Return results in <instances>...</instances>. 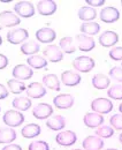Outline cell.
Here are the masks:
<instances>
[{"label":"cell","instance_id":"32","mask_svg":"<svg viewBox=\"0 0 122 150\" xmlns=\"http://www.w3.org/2000/svg\"><path fill=\"white\" fill-rule=\"evenodd\" d=\"M60 47L62 49V51L65 53H74L76 51L75 44H74V39L71 37H63L60 40Z\"/></svg>","mask_w":122,"mask_h":150},{"label":"cell","instance_id":"20","mask_svg":"<svg viewBox=\"0 0 122 150\" xmlns=\"http://www.w3.org/2000/svg\"><path fill=\"white\" fill-rule=\"evenodd\" d=\"M61 81L67 87H74L81 82V76L74 71H66L61 74Z\"/></svg>","mask_w":122,"mask_h":150},{"label":"cell","instance_id":"46","mask_svg":"<svg viewBox=\"0 0 122 150\" xmlns=\"http://www.w3.org/2000/svg\"><path fill=\"white\" fill-rule=\"evenodd\" d=\"M2 28H4V27H2V25H1V23H0V30H1Z\"/></svg>","mask_w":122,"mask_h":150},{"label":"cell","instance_id":"4","mask_svg":"<svg viewBox=\"0 0 122 150\" xmlns=\"http://www.w3.org/2000/svg\"><path fill=\"white\" fill-rule=\"evenodd\" d=\"M14 11L18 13V16L31 18L35 14V7L30 1H18L14 6Z\"/></svg>","mask_w":122,"mask_h":150},{"label":"cell","instance_id":"19","mask_svg":"<svg viewBox=\"0 0 122 150\" xmlns=\"http://www.w3.org/2000/svg\"><path fill=\"white\" fill-rule=\"evenodd\" d=\"M32 74H34L32 69L27 65H16L13 69V76L16 80H20V81L31 79Z\"/></svg>","mask_w":122,"mask_h":150},{"label":"cell","instance_id":"21","mask_svg":"<svg viewBox=\"0 0 122 150\" xmlns=\"http://www.w3.org/2000/svg\"><path fill=\"white\" fill-rule=\"evenodd\" d=\"M46 126L52 131H61L66 126V119L62 115H52L47 119Z\"/></svg>","mask_w":122,"mask_h":150},{"label":"cell","instance_id":"24","mask_svg":"<svg viewBox=\"0 0 122 150\" xmlns=\"http://www.w3.org/2000/svg\"><path fill=\"white\" fill-rule=\"evenodd\" d=\"M109 77L104 74H96L92 77V86L98 90L106 89L109 86Z\"/></svg>","mask_w":122,"mask_h":150},{"label":"cell","instance_id":"45","mask_svg":"<svg viewBox=\"0 0 122 150\" xmlns=\"http://www.w3.org/2000/svg\"><path fill=\"white\" fill-rule=\"evenodd\" d=\"M2 44V38H1V36H0V45Z\"/></svg>","mask_w":122,"mask_h":150},{"label":"cell","instance_id":"43","mask_svg":"<svg viewBox=\"0 0 122 150\" xmlns=\"http://www.w3.org/2000/svg\"><path fill=\"white\" fill-rule=\"evenodd\" d=\"M119 111H120V112L122 113V103L120 104V105H119Z\"/></svg>","mask_w":122,"mask_h":150},{"label":"cell","instance_id":"44","mask_svg":"<svg viewBox=\"0 0 122 150\" xmlns=\"http://www.w3.org/2000/svg\"><path fill=\"white\" fill-rule=\"evenodd\" d=\"M119 141H120V142L122 143V133L120 134V136H119Z\"/></svg>","mask_w":122,"mask_h":150},{"label":"cell","instance_id":"9","mask_svg":"<svg viewBox=\"0 0 122 150\" xmlns=\"http://www.w3.org/2000/svg\"><path fill=\"white\" fill-rule=\"evenodd\" d=\"M100 20L105 23H113L120 19V12L115 7H105L100 12Z\"/></svg>","mask_w":122,"mask_h":150},{"label":"cell","instance_id":"38","mask_svg":"<svg viewBox=\"0 0 122 150\" xmlns=\"http://www.w3.org/2000/svg\"><path fill=\"white\" fill-rule=\"evenodd\" d=\"M108 56L111 57V59L115 60V61H119V60H122V47H114L109 51Z\"/></svg>","mask_w":122,"mask_h":150},{"label":"cell","instance_id":"6","mask_svg":"<svg viewBox=\"0 0 122 150\" xmlns=\"http://www.w3.org/2000/svg\"><path fill=\"white\" fill-rule=\"evenodd\" d=\"M77 140V136L74 132L71 131H66V132H61L59 133L56 136H55V141L59 146H62V147H70L73 146Z\"/></svg>","mask_w":122,"mask_h":150},{"label":"cell","instance_id":"30","mask_svg":"<svg viewBox=\"0 0 122 150\" xmlns=\"http://www.w3.org/2000/svg\"><path fill=\"white\" fill-rule=\"evenodd\" d=\"M39 51V44L35 40H29L27 43H23L21 45V52L23 54L30 56V54H35Z\"/></svg>","mask_w":122,"mask_h":150},{"label":"cell","instance_id":"49","mask_svg":"<svg viewBox=\"0 0 122 150\" xmlns=\"http://www.w3.org/2000/svg\"><path fill=\"white\" fill-rule=\"evenodd\" d=\"M121 4H122V1H121Z\"/></svg>","mask_w":122,"mask_h":150},{"label":"cell","instance_id":"7","mask_svg":"<svg viewBox=\"0 0 122 150\" xmlns=\"http://www.w3.org/2000/svg\"><path fill=\"white\" fill-rule=\"evenodd\" d=\"M28 37H29V33H28V30H25L23 28L14 29V30H12L7 34V40L11 44H14V45L23 43Z\"/></svg>","mask_w":122,"mask_h":150},{"label":"cell","instance_id":"23","mask_svg":"<svg viewBox=\"0 0 122 150\" xmlns=\"http://www.w3.org/2000/svg\"><path fill=\"white\" fill-rule=\"evenodd\" d=\"M16 133L11 127H0V143H9L15 141Z\"/></svg>","mask_w":122,"mask_h":150},{"label":"cell","instance_id":"14","mask_svg":"<svg viewBox=\"0 0 122 150\" xmlns=\"http://www.w3.org/2000/svg\"><path fill=\"white\" fill-rule=\"evenodd\" d=\"M83 121L89 128H97L104 124V117L99 113H87L83 118Z\"/></svg>","mask_w":122,"mask_h":150},{"label":"cell","instance_id":"10","mask_svg":"<svg viewBox=\"0 0 122 150\" xmlns=\"http://www.w3.org/2000/svg\"><path fill=\"white\" fill-rule=\"evenodd\" d=\"M76 43H77L78 50L84 51V52L91 51L92 49H94V45H96L93 38L87 36V35H84V34H80L76 36Z\"/></svg>","mask_w":122,"mask_h":150},{"label":"cell","instance_id":"2","mask_svg":"<svg viewBox=\"0 0 122 150\" xmlns=\"http://www.w3.org/2000/svg\"><path fill=\"white\" fill-rule=\"evenodd\" d=\"M73 67L82 73H89L94 67V60L90 57H77L73 61Z\"/></svg>","mask_w":122,"mask_h":150},{"label":"cell","instance_id":"42","mask_svg":"<svg viewBox=\"0 0 122 150\" xmlns=\"http://www.w3.org/2000/svg\"><path fill=\"white\" fill-rule=\"evenodd\" d=\"M2 150H22V148L18 144H8V146L4 147Z\"/></svg>","mask_w":122,"mask_h":150},{"label":"cell","instance_id":"8","mask_svg":"<svg viewBox=\"0 0 122 150\" xmlns=\"http://www.w3.org/2000/svg\"><path fill=\"white\" fill-rule=\"evenodd\" d=\"M53 104L60 110L70 109L74 105V97L69 94H62L53 98Z\"/></svg>","mask_w":122,"mask_h":150},{"label":"cell","instance_id":"31","mask_svg":"<svg viewBox=\"0 0 122 150\" xmlns=\"http://www.w3.org/2000/svg\"><path fill=\"white\" fill-rule=\"evenodd\" d=\"M7 86L9 88V91L13 93V94H21L22 91L27 90V87L25 84L16 79H12V80H8L7 81Z\"/></svg>","mask_w":122,"mask_h":150},{"label":"cell","instance_id":"15","mask_svg":"<svg viewBox=\"0 0 122 150\" xmlns=\"http://www.w3.org/2000/svg\"><path fill=\"white\" fill-rule=\"evenodd\" d=\"M44 56L46 57V59H49L51 62H59L63 59V53L62 51L55 46V45H49L46 46V49L44 50Z\"/></svg>","mask_w":122,"mask_h":150},{"label":"cell","instance_id":"33","mask_svg":"<svg viewBox=\"0 0 122 150\" xmlns=\"http://www.w3.org/2000/svg\"><path fill=\"white\" fill-rule=\"evenodd\" d=\"M96 135L102 137V139H108V137L114 135V129L111 126H100L97 128Z\"/></svg>","mask_w":122,"mask_h":150},{"label":"cell","instance_id":"18","mask_svg":"<svg viewBox=\"0 0 122 150\" xmlns=\"http://www.w3.org/2000/svg\"><path fill=\"white\" fill-rule=\"evenodd\" d=\"M27 96L31 98H42L46 95V89L38 82H32L27 87Z\"/></svg>","mask_w":122,"mask_h":150},{"label":"cell","instance_id":"40","mask_svg":"<svg viewBox=\"0 0 122 150\" xmlns=\"http://www.w3.org/2000/svg\"><path fill=\"white\" fill-rule=\"evenodd\" d=\"M7 65H8V59H7V57L4 56V54H0V69L6 68Z\"/></svg>","mask_w":122,"mask_h":150},{"label":"cell","instance_id":"36","mask_svg":"<svg viewBox=\"0 0 122 150\" xmlns=\"http://www.w3.org/2000/svg\"><path fill=\"white\" fill-rule=\"evenodd\" d=\"M29 150H50L49 144L45 141H36L29 144Z\"/></svg>","mask_w":122,"mask_h":150},{"label":"cell","instance_id":"27","mask_svg":"<svg viewBox=\"0 0 122 150\" xmlns=\"http://www.w3.org/2000/svg\"><path fill=\"white\" fill-rule=\"evenodd\" d=\"M78 18L82 20V21H92L97 18V12L90 7V6H84V7H81L78 9Z\"/></svg>","mask_w":122,"mask_h":150},{"label":"cell","instance_id":"29","mask_svg":"<svg viewBox=\"0 0 122 150\" xmlns=\"http://www.w3.org/2000/svg\"><path fill=\"white\" fill-rule=\"evenodd\" d=\"M28 66L36 68V69H42L44 67H46L47 65V60L44 59L42 56H31L27 59Z\"/></svg>","mask_w":122,"mask_h":150},{"label":"cell","instance_id":"5","mask_svg":"<svg viewBox=\"0 0 122 150\" xmlns=\"http://www.w3.org/2000/svg\"><path fill=\"white\" fill-rule=\"evenodd\" d=\"M56 2L53 0H43L37 2V11L43 16H50L53 15L56 11Z\"/></svg>","mask_w":122,"mask_h":150},{"label":"cell","instance_id":"48","mask_svg":"<svg viewBox=\"0 0 122 150\" xmlns=\"http://www.w3.org/2000/svg\"><path fill=\"white\" fill-rule=\"evenodd\" d=\"M74 150H81V149H74Z\"/></svg>","mask_w":122,"mask_h":150},{"label":"cell","instance_id":"39","mask_svg":"<svg viewBox=\"0 0 122 150\" xmlns=\"http://www.w3.org/2000/svg\"><path fill=\"white\" fill-rule=\"evenodd\" d=\"M87 4L90 5V7H99L105 4V0H87Z\"/></svg>","mask_w":122,"mask_h":150},{"label":"cell","instance_id":"1","mask_svg":"<svg viewBox=\"0 0 122 150\" xmlns=\"http://www.w3.org/2000/svg\"><path fill=\"white\" fill-rule=\"evenodd\" d=\"M2 120L8 127H18L21 124H23L24 115L16 110H8L5 112Z\"/></svg>","mask_w":122,"mask_h":150},{"label":"cell","instance_id":"22","mask_svg":"<svg viewBox=\"0 0 122 150\" xmlns=\"http://www.w3.org/2000/svg\"><path fill=\"white\" fill-rule=\"evenodd\" d=\"M40 126L37 125V124H28L27 126H24L21 131V134L23 137L25 139H32V137H36L40 134Z\"/></svg>","mask_w":122,"mask_h":150},{"label":"cell","instance_id":"11","mask_svg":"<svg viewBox=\"0 0 122 150\" xmlns=\"http://www.w3.org/2000/svg\"><path fill=\"white\" fill-rule=\"evenodd\" d=\"M84 150H102L104 147V141L99 136H87L82 142Z\"/></svg>","mask_w":122,"mask_h":150},{"label":"cell","instance_id":"28","mask_svg":"<svg viewBox=\"0 0 122 150\" xmlns=\"http://www.w3.org/2000/svg\"><path fill=\"white\" fill-rule=\"evenodd\" d=\"M81 31L84 35H97L100 31V25L96 22H84L81 25Z\"/></svg>","mask_w":122,"mask_h":150},{"label":"cell","instance_id":"25","mask_svg":"<svg viewBox=\"0 0 122 150\" xmlns=\"http://www.w3.org/2000/svg\"><path fill=\"white\" fill-rule=\"evenodd\" d=\"M12 105L14 106V109H16L18 111H27L28 109L31 108V100L28 97H16L13 99Z\"/></svg>","mask_w":122,"mask_h":150},{"label":"cell","instance_id":"13","mask_svg":"<svg viewBox=\"0 0 122 150\" xmlns=\"http://www.w3.org/2000/svg\"><path fill=\"white\" fill-rule=\"evenodd\" d=\"M20 22L21 20L18 15L9 11H4L0 13V23L2 27H15Z\"/></svg>","mask_w":122,"mask_h":150},{"label":"cell","instance_id":"12","mask_svg":"<svg viewBox=\"0 0 122 150\" xmlns=\"http://www.w3.org/2000/svg\"><path fill=\"white\" fill-rule=\"evenodd\" d=\"M32 114H34L35 118L43 120V119H46V118L52 117L53 108L51 105H49L47 103H40L37 106H35V109L32 111Z\"/></svg>","mask_w":122,"mask_h":150},{"label":"cell","instance_id":"37","mask_svg":"<svg viewBox=\"0 0 122 150\" xmlns=\"http://www.w3.org/2000/svg\"><path fill=\"white\" fill-rule=\"evenodd\" d=\"M109 76L113 80H115V81L122 82V68H120V67H113V68H111Z\"/></svg>","mask_w":122,"mask_h":150},{"label":"cell","instance_id":"35","mask_svg":"<svg viewBox=\"0 0 122 150\" xmlns=\"http://www.w3.org/2000/svg\"><path fill=\"white\" fill-rule=\"evenodd\" d=\"M109 124L115 129H122V114H114L109 119Z\"/></svg>","mask_w":122,"mask_h":150},{"label":"cell","instance_id":"26","mask_svg":"<svg viewBox=\"0 0 122 150\" xmlns=\"http://www.w3.org/2000/svg\"><path fill=\"white\" fill-rule=\"evenodd\" d=\"M43 83L49 89H52L55 91L60 90V81L55 74H47L43 77Z\"/></svg>","mask_w":122,"mask_h":150},{"label":"cell","instance_id":"47","mask_svg":"<svg viewBox=\"0 0 122 150\" xmlns=\"http://www.w3.org/2000/svg\"><path fill=\"white\" fill-rule=\"evenodd\" d=\"M106 150H118V149H111V148H109V149H106Z\"/></svg>","mask_w":122,"mask_h":150},{"label":"cell","instance_id":"3","mask_svg":"<svg viewBox=\"0 0 122 150\" xmlns=\"http://www.w3.org/2000/svg\"><path fill=\"white\" fill-rule=\"evenodd\" d=\"M91 109L96 113L106 114L113 110V103L107 98H96L91 102Z\"/></svg>","mask_w":122,"mask_h":150},{"label":"cell","instance_id":"17","mask_svg":"<svg viewBox=\"0 0 122 150\" xmlns=\"http://www.w3.org/2000/svg\"><path fill=\"white\" fill-rule=\"evenodd\" d=\"M56 37L55 31L51 28H40L39 30L36 31V38L40 43H52Z\"/></svg>","mask_w":122,"mask_h":150},{"label":"cell","instance_id":"34","mask_svg":"<svg viewBox=\"0 0 122 150\" xmlns=\"http://www.w3.org/2000/svg\"><path fill=\"white\" fill-rule=\"evenodd\" d=\"M107 96H109V98L119 100L122 99V86H113L107 90Z\"/></svg>","mask_w":122,"mask_h":150},{"label":"cell","instance_id":"16","mask_svg":"<svg viewBox=\"0 0 122 150\" xmlns=\"http://www.w3.org/2000/svg\"><path fill=\"white\" fill-rule=\"evenodd\" d=\"M119 42V35L114 31H111V30H107L103 33L100 36H99V43L102 46L104 47H109V46H113L115 45L116 43Z\"/></svg>","mask_w":122,"mask_h":150},{"label":"cell","instance_id":"41","mask_svg":"<svg viewBox=\"0 0 122 150\" xmlns=\"http://www.w3.org/2000/svg\"><path fill=\"white\" fill-rule=\"evenodd\" d=\"M8 96V90L5 86L0 84V99H5Z\"/></svg>","mask_w":122,"mask_h":150}]
</instances>
